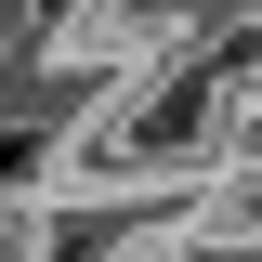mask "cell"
<instances>
[{"label": "cell", "instance_id": "cell-1", "mask_svg": "<svg viewBox=\"0 0 262 262\" xmlns=\"http://www.w3.org/2000/svg\"><path fill=\"white\" fill-rule=\"evenodd\" d=\"M196 13H236V0H196Z\"/></svg>", "mask_w": 262, "mask_h": 262}]
</instances>
